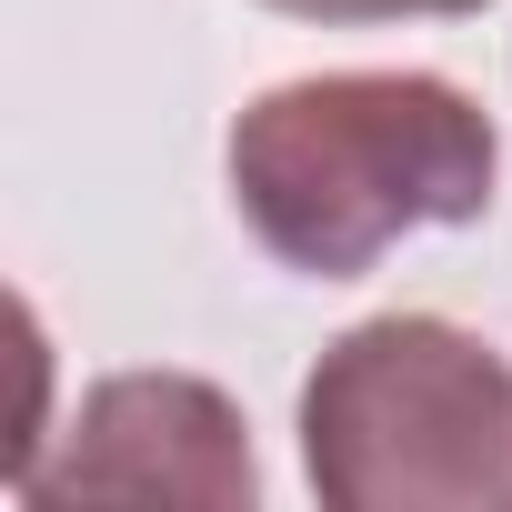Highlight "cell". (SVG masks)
<instances>
[{
	"label": "cell",
	"mask_w": 512,
	"mask_h": 512,
	"mask_svg": "<svg viewBox=\"0 0 512 512\" xmlns=\"http://www.w3.org/2000/svg\"><path fill=\"white\" fill-rule=\"evenodd\" d=\"M492 121L432 71H322L231 121V201L272 262L312 282L372 272L402 231L492 211Z\"/></svg>",
	"instance_id": "obj_1"
},
{
	"label": "cell",
	"mask_w": 512,
	"mask_h": 512,
	"mask_svg": "<svg viewBox=\"0 0 512 512\" xmlns=\"http://www.w3.org/2000/svg\"><path fill=\"white\" fill-rule=\"evenodd\" d=\"M302 462L332 512H502L512 372L432 312H382L302 382Z\"/></svg>",
	"instance_id": "obj_2"
},
{
	"label": "cell",
	"mask_w": 512,
	"mask_h": 512,
	"mask_svg": "<svg viewBox=\"0 0 512 512\" xmlns=\"http://www.w3.org/2000/svg\"><path fill=\"white\" fill-rule=\"evenodd\" d=\"M11 492L41 512H71V502H251V452H241V422L211 382L121 372L81 402L71 452L51 472H21Z\"/></svg>",
	"instance_id": "obj_3"
},
{
	"label": "cell",
	"mask_w": 512,
	"mask_h": 512,
	"mask_svg": "<svg viewBox=\"0 0 512 512\" xmlns=\"http://www.w3.org/2000/svg\"><path fill=\"white\" fill-rule=\"evenodd\" d=\"M272 11H302V21H412V11H492V0H272Z\"/></svg>",
	"instance_id": "obj_4"
}]
</instances>
